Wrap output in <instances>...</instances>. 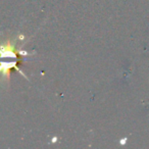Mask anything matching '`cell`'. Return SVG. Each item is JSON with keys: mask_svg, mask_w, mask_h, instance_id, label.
Wrapping results in <instances>:
<instances>
[{"mask_svg": "<svg viewBox=\"0 0 149 149\" xmlns=\"http://www.w3.org/2000/svg\"><path fill=\"white\" fill-rule=\"evenodd\" d=\"M19 36L13 40H7L4 43L0 44V59H23V57L34 55L36 52H29L17 47Z\"/></svg>", "mask_w": 149, "mask_h": 149, "instance_id": "obj_1", "label": "cell"}]
</instances>
